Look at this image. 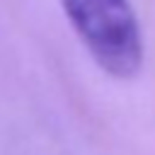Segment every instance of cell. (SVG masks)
I'll return each mask as SVG.
<instances>
[{
  "instance_id": "1",
  "label": "cell",
  "mask_w": 155,
  "mask_h": 155,
  "mask_svg": "<svg viewBox=\"0 0 155 155\" xmlns=\"http://www.w3.org/2000/svg\"><path fill=\"white\" fill-rule=\"evenodd\" d=\"M92 61L116 80H131L143 65V31L131 0H58Z\"/></svg>"
}]
</instances>
